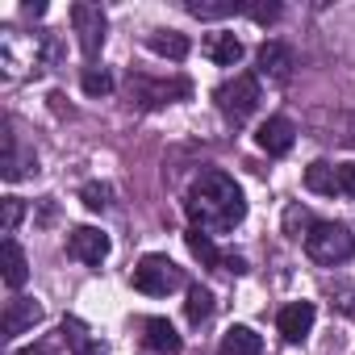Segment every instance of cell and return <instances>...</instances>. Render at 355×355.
Returning a JSON list of instances; mask_svg holds the SVG:
<instances>
[{"label": "cell", "instance_id": "cell-5", "mask_svg": "<svg viewBox=\"0 0 355 355\" xmlns=\"http://www.w3.org/2000/svg\"><path fill=\"white\" fill-rule=\"evenodd\" d=\"M71 26H76V38H80V51L84 59H96L101 46H105V9L101 5H88V0H80V5H71Z\"/></svg>", "mask_w": 355, "mask_h": 355}, {"label": "cell", "instance_id": "cell-18", "mask_svg": "<svg viewBox=\"0 0 355 355\" xmlns=\"http://www.w3.org/2000/svg\"><path fill=\"white\" fill-rule=\"evenodd\" d=\"M184 9H189L193 17H201V21H222V17L243 13V5H234V0H189Z\"/></svg>", "mask_w": 355, "mask_h": 355}, {"label": "cell", "instance_id": "cell-17", "mask_svg": "<svg viewBox=\"0 0 355 355\" xmlns=\"http://www.w3.org/2000/svg\"><path fill=\"white\" fill-rule=\"evenodd\" d=\"M205 55L218 63V67H234L243 59V42L234 34H209L205 38Z\"/></svg>", "mask_w": 355, "mask_h": 355}, {"label": "cell", "instance_id": "cell-12", "mask_svg": "<svg viewBox=\"0 0 355 355\" xmlns=\"http://www.w3.org/2000/svg\"><path fill=\"white\" fill-rule=\"evenodd\" d=\"M142 343L159 355H180V347H184V338L175 334V326L167 318H146L142 322Z\"/></svg>", "mask_w": 355, "mask_h": 355}, {"label": "cell", "instance_id": "cell-1", "mask_svg": "<svg viewBox=\"0 0 355 355\" xmlns=\"http://www.w3.org/2000/svg\"><path fill=\"white\" fill-rule=\"evenodd\" d=\"M189 218L197 230H234L243 218H247V201H243V189L230 180L226 171H201L193 189H189V201H184Z\"/></svg>", "mask_w": 355, "mask_h": 355}, {"label": "cell", "instance_id": "cell-3", "mask_svg": "<svg viewBox=\"0 0 355 355\" xmlns=\"http://www.w3.org/2000/svg\"><path fill=\"white\" fill-rule=\"evenodd\" d=\"M130 284L138 293H146V297H167V293H175L184 284V272L175 268L167 255H142L138 268L130 272Z\"/></svg>", "mask_w": 355, "mask_h": 355}, {"label": "cell", "instance_id": "cell-26", "mask_svg": "<svg viewBox=\"0 0 355 355\" xmlns=\"http://www.w3.org/2000/svg\"><path fill=\"white\" fill-rule=\"evenodd\" d=\"M297 222L305 226L309 218H305V209H301V205H288V214H284V234H288V239H297Z\"/></svg>", "mask_w": 355, "mask_h": 355}, {"label": "cell", "instance_id": "cell-27", "mask_svg": "<svg viewBox=\"0 0 355 355\" xmlns=\"http://www.w3.org/2000/svg\"><path fill=\"white\" fill-rule=\"evenodd\" d=\"M222 272H234V276H243V272H247V259H243V255H226V259H222Z\"/></svg>", "mask_w": 355, "mask_h": 355}, {"label": "cell", "instance_id": "cell-8", "mask_svg": "<svg viewBox=\"0 0 355 355\" xmlns=\"http://www.w3.org/2000/svg\"><path fill=\"white\" fill-rule=\"evenodd\" d=\"M255 63H259V76H268L272 84H284V80L293 76V67H297L293 51H288L284 42H276V38H268V42L255 51Z\"/></svg>", "mask_w": 355, "mask_h": 355}, {"label": "cell", "instance_id": "cell-4", "mask_svg": "<svg viewBox=\"0 0 355 355\" xmlns=\"http://www.w3.org/2000/svg\"><path fill=\"white\" fill-rule=\"evenodd\" d=\"M214 101H218V109H222V117L226 121H234V125H243L255 109H259V80L255 76H234V80H226L218 92H214Z\"/></svg>", "mask_w": 355, "mask_h": 355}, {"label": "cell", "instance_id": "cell-24", "mask_svg": "<svg viewBox=\"0 0 355 355\" xmlns=\"http://www.w3.org/2000/svg\"><path fill=\"white\" fill-rule=\"evenodd\" d=\"M243 13H247L251 21L268 26V21H276V17H280V5H243Z\"/></svg>", "mask_w": 355, "mask_h": 355}, {"label": "cell", "instance_id": "cell-13", "mask_svg": "<svg viewBox=\"0 0 355 355\" xmlns=\"http://www.w3.org/2000/svg\"><path fill=\"white\" fill-rule=\"evenodd\" d=\"M0 276H5V284L13 293L26 288V280H30V263H26V251L17 247V239H5V247H0Z\"/></svg>", "mask_w": 355, "mask_h": 355}, {"label": "cell", "instance_id": "cell-9", "mask_svg": "<svg viewBox=\"0 0 355 355\" xmlns=\"http://www.w3.org/2000/svg\"><path fill=\"white\" fill-rule=\"evenodd\" d=\"M313 318H318L313 301H293V305H284V309H280L276 326H280L284 343H305V334L313 330Z\"/></svg>", "mask_w": 355, "mask_h": 355}, {"label": "cell", "instance_id": "cell-28", "mask_svg": "<svg viewBox=\"0 0 355 355\" xmlns=\"http://www.w3.org/2000/svg\"><path fill=\"white\" fill-rule=\"evenodd\" d=\"M76 355H105V347L92 343V338H84V343H76Z\"/></svg>", "mask_w": 355, "mask_h": 355}, {"label": "cell", "instance_id": "cell-16", "mask_svg": "<svg viewBox=\"0 0 355 355\" xmlns=\"http://www.w3.org/2000/svg\"><path fill=\"white\" fill-rule=\"evenodd\" d=\"M305 189L318 193V197H334V193H338V167L326 163V159L309 163V167H305Z\"/></svg>", "mask_w": 355, "mask_h": 355}, {"label": "cell", "instance_id": "cell-23", "mask_svg": "<svg viewBox=\"0 0 355 355\" xmlns=\"http://www.w3.org/2000/svg\"><path fill=\"white\" fill-rule=\"evenodd\" d=\"M21 218H26V205H21L17 197H5V218H0V230H5V234H13Z\"/></svg>", "mask_w": 355, "mask_h": 355}, {"label": "cell", "instance_id": "cell-2", "mask_svg": "<svg viewBox=\"0 0 355 355\" xmlns=\"http://www.w3.org/2000/svg\"><path fill=\"white\" fill-rule=\"evenodd\" d=\"M305 251H309L313 263L334 268V263H347V259L355 255V239H351V230L338 226V222H313L309 234H305Z\"/></svg>", "mask_w": 355, "mask_h": 355}, {"label": "cell", "instance_id": "cell-21", "mask_svg": "<svg viewBox=\"0 0 355 355\" xmlns=\"http://www.w3.org/2000/svg\"><path fill=\"white\" fill-rule=\"evenodd\" d=\"M80 201H84L92 214H105L109 201H113V189H109V184H84V189H80Z\"/></svg>", "mask_w": 355, "mask_h": 355}, {"label": "cell", "instance_id": "cell-20", "mask_svg": "<svg viewBox=\"0 0 355 355\" xmlns=\"http://www.w3.org/2000/svg\"><path fill=\"white\" fill-rule=\"evenodd\" d=\"M209 313H214V293L201 288V284H193L189 288V301H184V318L193 326H201V322H209Z\"/></svg>", "mask_w": 355, "mask_h": 355}, {"label": "cell", "instance_id": "cell-19", "mask_svg": "<svg viewBox=\"0 0 355 355\" xmlns=\"http://www.w3.org/2000/svg\"><path fill=\"white\" fill-rule=\"evenodd\" d=\"M184 239H189V251H193V255H197V259H201L205 268H222V259H226V255H222V251L214 247V239H209L205 230H197V226H193V230H189Z\"/></svg>", "mask_w": 355, "mask_h": 355}, {"label": "cell", "instance_id": "cell-22", "mask_svg": "<svg viewBox=\"0 0 355 355\" xmlns=\"http://www.w3.org/2000/svg\"><path fill=\"white\" fill-rule=\"evenodd\" d=\"M84 92H88V96H105V92H113L109 71H101V67H84Z\"/></svg>", "mask_w": 355, "mask_h": 355}, {"label": "cell", "instance_id": "cell-7", "mask_svg": "<svg viewBox=\"0 0 355 355\" xmlns=\"http://www.w3.org/2000/svg\"><path fill=\"white\" fill-rule=\"evenodd\" d=\"M67 255L80 259V263H88V268H96V263H105V255H109V234L96 230V226H76V230L67 234Z\"/></svg>", "mask_w": 355, "mask_h": 355}, {"label": "cell", "instance_id": "cell-11", "mask_svg": "<svg viewBox=\"0 0 355 355\" xmlns=\"http://www.w3.org/2000/svg\"><path fill=\"white\" fill-rule=\"evenodd\" d=\"M255 142H259V150H268V155H288L293 142H297V130H293L288 117H268V121L255 130Z\"/></svg>", "mask_w": 355, "mask_h": 355}, {"label": "cell", "instance_id": "cell-14", "mask_svg": "<svg viewBox=\"0 0 355 355\" xmlns=\"http://www.w3.org/2000/svg\"><path fill=\"white\" fill-rule=\"evenodd\" d=\"M218 351H222V355H259V351H263V338H259L251 326H230V330L222 334Z\"/></svg>", "mask_w": 355, "mask_h": 355}, {"label": "cell", "instance_id": "cell-15", "mask_svg": "<svg viewBox=\"0 0 355 355\" xmlns=\"http://www.w3.org/2000/svg\"><path fill=\"white\" fill-rule=\"evenodd\" d=\"M146 46H150L155 55L171 59V63H180V59H189V51H193V42H189L184 34H175V30H155V34L146 38Z\"/></svg>", "mask_w": 355, "mask_h": 355}, {"label": "cell", "instance_id": "cell-25", "mask_svg": "<svg viewBox=\"0 0 355 355\" xmlns=\"http://www.w3.org/2000/svg\"><path fill=\"white\" fill-rule=\"evenodd\" d=\"M338 193L355 197V159L351 163H338Z\"/></svg>", "mask_w": 355, "mask_h": 355}, {"label": "cell", "instance_id": "cell-10", "mask_svg": "<svg viewBox=\"0 0 355 355\" xmlns=\"http://www.w3.org/2000/svg\"><path fill=\"white\" fill-rule=\"evenodd\" d=\"M38 322H42V305L34 297H9V305H5V334L9 338H21Z\"/></svg>", "mask_w": 355, "mask_h": 355}, {"label": "cell", "instance_id": "cell-6", "mask_svg": "<svg viewBox=\"0 0 355 355\" xmlns=\"http://www.w3.org/2000/svg\"><path fill=\"white\" fill-rule=\"evenodd\" d=\"M189 96V80H146V76H130V101L138 109H159Z\"/></svg>", "mask_w": 355, "mask_h": 355}]
</instances>
